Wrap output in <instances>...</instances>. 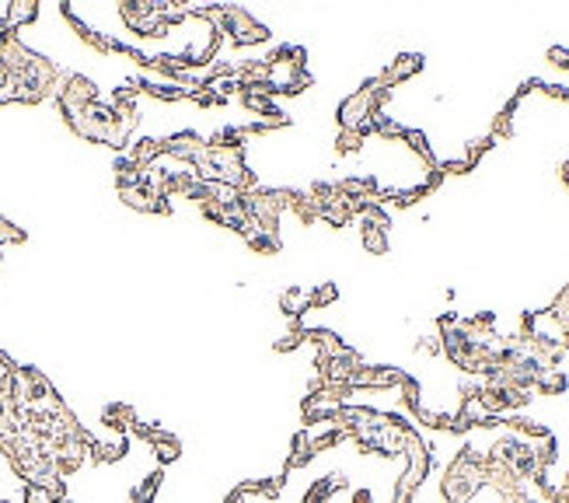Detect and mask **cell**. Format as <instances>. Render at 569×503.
<instances>
[{"instance_id": "obj_7", "label": "cell", "mask_w": 569, "mask_h": 503, "mask_svg": "<svg viewBox=\"0 0 569 503\" xmlns=\"http://www.w3.org/2000/svg\"><path fill=\"white\" fill-rule=\"evenodd\" d=\"M39 14H43V7H39V4H32V0L7 4V11H4V25H7V28H14V32H21V28L35 25V21H39Z\"/></svg>"}, {"instance_id": "obj_1", "label": "cell", "mask_w": 569, "mask_h": 503, "mask_svg": "<svg viewBox=\"0 0 569 503\" xmlns=\"http://www.w3.org/2000/svg\"><path fill=\"white\" fill-rule=\"evenodd\" d=\"M486 486L482 475V454L475 447H461L455 458L448 461L440 475V500L444 503H472L475 493Z\"/></svg>"}, {"instance_id": "obj_10", "label": "cell", "mask_w": 569, "mask_h": 503, "mask_svg": "<svg viewBox=\"0 0 569 503\" xmlns=\"http://www.w3.org/2000/svg\"><path fill=\"white\" fill-rule=\"evenodd\" d=\"M311 297H315V311H318V308L332 304L339 297V290H336V283H318V287H311Z\"/></svg>"}, {"instance_id": "obj_11", "label": "cell", "mask_w": 569, "mask_h": 503, "mask_svg": "<svg viewBox=\"0 0 569 503\" xmlns=\"http://www.w3.org/2000/svg\"><path fill=\"white\" fill-rule=\"evenodd\" d=\"M21 238H25V231H21L18 224H11L7 217H0V248H4V245H18Z\"/></svg>"}, {"instance_id": "obj_8", "label": "cell", "mask_w": 569, "mask_h": 503, "mask_svg": "<svg viewBox=\"0 0 569 503\" xmlns=\"http://www.w3.org/2000/svg\"><path fill=\"white\" fill-rule=\"evenodd\" d=\"M423 67V59L419 56H399V59H392L388 67H385V74H381V81L388 84V88H395V84H401V81H409L416 70Z\"/></svg>"}, {"instance_id": "obj_3", "label": "cell", "mask_w": 569, "mask_h": 503, "mask_svg": "<svg viewBox=\"0 0 569 503\" xmlns=\"http://www.w3.org/2000/svg\"><path fill=\"white\" fill-rule=\"evenodd\" d=\"M53 102H57L59 115L70 119V115H77V112L91 109L95 102H102V88H98L91 77L77 74V70H63L57 91H53Z\"/></svg>"}, {"instance_id": "obj_5", "label": "cell", "mask_w": 569, "mask_h": 503, "mask_svg": "<svg viewBox=\"0 0 569 503\" xmlns=\"http://www.w3.org/2000/svg\"><path fill=\"white\" fill-rule=\"evenodd\" d=\"M144 437H147L151 451H154L161 461H175V458L182 454V441H178L175 434H168L165 427H147V430H144Z\"/></svg>"}, {"instance_id": "obj_13", "label": "cell", "mask_w": 569, "mask_h": 503, "mask_svg": "<svg viewBox=\"0 0 569 503\" xmlns=\"http://www.w3.org/2000/svg\"><path fill=\"white\" fill-rule=\"evenodd\" d=\"M349 503H374V493H370V490H353Z\"/></svg>"}, {"instance_id": "obj_14", "label": "cell", "mask_w": 569, "mask_h": 503, "mask_svg": "<svg viewBox=\"0 0 569 503\" xmlns=\"http://www.w3.org/2000/svg\"><path fill=\"white\" fill-rule=\"evenodd\" d=\"M563 182L569 185V165H563Z\"/></svg>"}, {"instance_id": "obj_2", "label": "cell", "mask_w": 569, "mask_h": 503, "mask_svg": "<svg viewBox=\"0 0 569 503\" xmlns=\"http://www.w3.org/2000/svg\"><path fill=\"white\" fill-rule=\"evenodd\" d=\"M196 14L210 18L217 25V32H224L234 46H259L269 39V28L259 18H252V11L238 7V4H224L217 11H196Z\"/></svg>"}, {"instance_id": "obj_9", "label": "cell", "mask_w": 569, "mask_h": 503, "mask_svg": "<svg viewBox=\"0 0 569 503\" xmlns=\"http://www.w3.org/2000/svg\"><path fill=\"white\" fill-rule=\"evenodd\" d=\"M566 389H569V378L563 367L538 371V378H534V391H538V395H563Z\"/></svg>"}, {"instance_id": "obj_4", "label": "cell", "mask_w": 569, "mask_h": 503, "mask_svg": "<svg viewBox=\"0 0 569 503\" xmlns=\"http://www.w3.org/2000/svg\"><path fill=\"white\" fill-rule=\"evenodd\" d=\"M119 200H122L129 210H136V214H161V210H165V200H161L154 189H147L144 182L119 189Z\"/></svg>"}, {"instance_id": "obj_12", "label": "cell", "mask_w": 569, "mask_h": 503, "mask_svg": "<svg viewBox=\"0 0 569 503\" xmlns=\"http://www.w3.org/2000/svg\"><path fill=\"white\" fill-rule=\"evenodd\" d=\"M549 59H552L556 67H569V50H559V46H552V50H549Z\"/></svg>"}, {"instance_id": "obj_6", "label": "cell", "mask_w": 569, "mask_h": 503, "mask_svg": "<svg viewBox=\"0 0 569 503\" xmlns=\"http://www.w3.org/2000/svg\"><path fill=\"white\" fill-rule=\"evenodd\" d=\"M280 311L290 318H304L308 311H315V297H311V287H290L280 297Z\"/></svg>"}]
</instances>
